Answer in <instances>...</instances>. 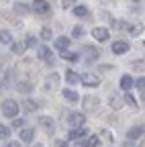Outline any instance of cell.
<instances>
[{
  "label": "cell",
  "instance_id": "cell-1",
  "mask_svg": "<svg viewBox=\"0 0 145 147\" xmlns=\"http://www.w3.org/2000/svg\"><path fill=\"white\" fill-rule=\"evenodd\" d=\"M2 115L8 117V119H14L16 115H19V104H16L14 100H4L2 102Z\"/></svg>",
  "mask_w": 145,
  "mask_h": 147
},
{
  "label": "cell",
  "instance_id": "cell-2",
  "mask_svg": "<svg viewBox=\"0 0 145 147\" xmlns=\"http://www.w3.org/2000/svg\"><path fill=\"white\" fill-rule=\"evenodd\" d=\"M84 121H86V117H84L82 113H69V115H67V125H69V129H80V127H84Z\"/></svg>",
  "mask_w": 145,
  "mask_h": 147
},
{
  "label": "cell",
  "instance_id": "cell-3",
  "mask_svg": "<svg viewBox=\"0 0 145 147\" xmlns=\"http://www.w3.org/2000/svg\"><path fill=\"white\" fill-rule=\"evenodd\" d=\"M86 137H88V129H86V127L69 129V133H67V139H69V141H80V139H86Z\"/></svg>",
  "mask_w": 145,
  "mask_h": 147
},
{
  "label": "cell",
  "instance_id": "cell-4",
  "mask_svg": "<svg viewBox=\"0 0 145 147\" xmlns=\"http://www.w3.org/2000/svg\"><path fill=\"white\" fill-rule=\"evenodd\" d=\"M92 37H94L96 41L104 43V41H108V37H111V31L104 29V27H94V29H92Z\"/></svg>",
  "mask_w": 145,
  "mask_h": 147
},
{
  "label": "cell",
  "instance_id": "cell-5",
  "mask_svg": "<svg viewBox=\"0 0 145 147\" xmlns=\"http://www.w3.org/2000/svg\"><path fill=\"white\" fill-rule=\"evenodd\" d=\"M82 84L88 86V88H96L100 84V78L96 76V74H84V76H82Z\"/></svg>",
  "mask_w": 145,
  "mask_h": 147
},
{
  "label": "cell",
  "instance_id": "cell-6",
  "mask_svg": "<svg viewBox=\"0 0 145 147\" xmlns=\"http://www.w3.org/2000/svg\"><path fill=\"white\" fill-rule=\"evenodd\" d=\"M84 108H86V113H96L98 110V98L96 96H86L84 98Z\"/></svg>",
  "mask_w": 145,
  "mask_h": 147
},
{
  "label": "cell",
  "instance_id": "cell-7",
  "mask_svg": "<svg viewBox=\"0 0 145 147\" xmlns=\"http://www.w3.org/2000/svg\"><path fill=\"white\" fill-rule=\"evenodd\" d=\"M33 12L47 14L49 12V2H47V0H35V2H33Z\"/></svg>",
  "mask_w": 145,
  "mask_h": 147
},
{
  "label": "cell",
  "instance_id": "cell-8",
  "mask_svg": "<svg viewBox=\"0 0 145 147\" xmlns=\"http://www.w3.org/2000/svg\"><path fill=\"white\" fill-rule=\"evenodd\" d=\"M37 53H39V59L41 61H45V63H53V53H51V49L49 47H39L37 49Z\"/></svg>",
  "mask_w": 145,
  "mask_h": 147
},
{
  "label": "cell",
  "instance_id": "cell-9",
  "mask_svg": "<svg viewBox=\"0 0 145 147\" xmlns=\"http://www.w3.org/2000/svg\"><path fill=\"white\" fill-rule=\"evenodd\" d=\"M143 131H145L143 127H131V129H129V133H127V139H129V141H141Z\"/></svg>",
  "mask_w": 145,
  "mask_h": 147
},
{
  "label": "cell",
  "instance_id": "cell-10",
  "mask_svg": "<svg viewBox=\"0 0 145 147\" xmlns=\"http://www.w3.org/2000/svg\"><path fill=\"white\" fill-rule=\"evenodd\" d=\"M39 125L45 129L47 133H53V131H55V125H53V119H51V117H39Z\"/></svg>",
  "mask_w": 145,
  "mask_h": 147
},
{
  "label": "cell",
  "instance_id": "cell-11",
  "mask_svg": "<svg viewBox=\"0 0 145 147\" xmlns=\"http://www.w3.org/2000/svg\"><path fill=\"white\" fill-rule=\"evenodd\" d=\"M57 84H59V76L55 71L51 74V76H47V80H45V90H53V88H57Z\"/></svg>",
  "mask_w": 145,
  "mask_h": 147
},
{
  "label": "cell",
  "instance_id": "cell-12",
  "mask_svg": "<svg viewBox=\"0 0 145 147\" xmlns=\"http://www.w3.org/2000/svg\"><path fill=\"white\" fill-rule=\"evenodd\" d=\"M113 51H115L117 55L127 53V51H129V43H127V41H115V43H113Z\"/></svg>",
  "mask_w": 145,
  "mask_h": 147
},
{
  "label": "cell",
  "instance_id": "cell-13",
  "mask_svg": "<svg viewBox=\"0 0 145 147\" xmlns=\"http://www.w3.org/2000/svg\"><path fill=\"white\" fill-rule=\"evenodd\" d=\"M69 37H57V39H55V47L59 49V51H65L67 47H69Z\"/></svg>",
  "mask_w": 145,
  "mask_h": 147
},
{
  "label": "cell",
  "instance_id": "cell-14",
  "mask_svg": "<svg viewBox=\"0 0 145 147\" xmlns=\"http://www.w3.org/2000/svg\"><path fill=\"white\" fill-rule=\"evenodd\" d=\"M133 86H135V80H133L131 76H123V78H121V88H123V90L129 92Z\"/></svg>",
  "mask_w": 145,
  "mask_h": 147
},
{
  "label": "cell",
  "instance_id": "cell-15",
  "mask_svg": "<svg viewBox=\"0 0 145 147\" xmlns=\"http://www.w3.org/2000/svg\"><path fill=\"white\" fill-rule=\"evenodd\" d=\"M33 137H35V131H33V129H23V131H21V141H23V143H31Z\"/></svg>",
  "mask_w": 145,
  "mask_h": 147
},
{
  "label": "cell",
  "instance_id": "cell-16",
  "mask_svg": "<svg viewBox=\"0 0 145 147\" xmlns=\"http://www.w3.org/2000/svg\"><path fill=\"white\" fill-rule=\"evenodd\" d=\"M65 82H67L69 86H74L76 82H82V78L78 76V74H76V71H71V69H69V71L65 74Z\"/></svg>",
  "mask_w": 145,
  "mask_h": 147
},
{
  "label": "cell",
  "instance_id": "cell-17",
  "mask_svg": "<svg viewBox=\"0 0 145 147\" xmlns=\"http://www.w3.org/2000/svg\"><path fill=\"white\" fill-rule=\"evenodd\" d=\"M84 53H88V61H96V59H98V55H100L94 47H90V45L84 47Z\"/></svg>",
  "mask_w": 145,
  "mask_h": 147
},
{
  "label": "cell",
  "instance_id": "cell-18",
  "mask_svg": "<svg viewBox=\"0 0 145 147\" xmlns=\"http://www.w3.org/2000/svg\"><path fill=\"white\" fill-rule=\"evenodd\" d=\"M63 98H65V100H69V102H76V100H78V94H76L74 90L65 88V90H63Z\"/></svg>",
  "mask_w": 145,
  "mask_h": 147
},
{
  "label": "cell",
  "instance_id": "cell-19",
  "mask_svg": "<svg viewBox=\"0 0 145 147\" xmlns=\"http://www.w3.org/2000/svg\"><path fill=\"white\" fill-rule=\"evenodd\" d=\"M29 10H33V8H29L25 2H16L14 4V12H19V14H27Z\"/></svg>",
  "mask_w": 145,
  "mask_h": 147
},
{
  "label": "cell",
  "instance_id": "cell-20",
  "mask_svg": "<svg viewBox=\"0 0 145 147\" xmlns=\"http://www.w3.org/2000/svg\"><path fill=\"white\" fill-rule=\"evenodd\" d=\"M0 41H2V45H10V43H12L10 31H4V29H2V33H0Z\"/></svg>",
  "mask_w": 145,
  "mask_h": 147
},
{
  "label": "cell",
  "instance_id": "cell-21",
  "mask_svg": "<svg viewBox=\"0 0 145 147\" xmlns=\"http://www.w3.org/2000/svg\"><path fill=\"white\" fill-rule=\"evenodd\" d=\"M108 102H111V108H115V110L123 106V98H119V96H115V94L108 98Z\"/></svg>",
  "mask_w": 145,
  "mask_h": 147
},
{
  "label": "cell",
  "instance_id": "cell-22",
  "mask_svg": "<svg viewBox=\"0 0 145 147\" xmlns=\"http://www.w3.org/2000/svg\"><path fill=\"white\" fill-rule=\"evenodd\" d=\"M129 33H131V35H135V37H137V35H141V33H143V25H141V23L129 25Z\"/></svg>",
  "mask_w": 145,
  "mask_h": 147
},
{
  "label": "cell",
  "instance_id": "cell-23",
  "mask_svg": "<svg viewBox=\"0 0 145 147\" xmlns=\"http://www.w3.org/2000/svg\"><path fill=\"white\" fill-rule=\"evenodd\" d=\"M61 57H63L65 61H78L80 55H78V53H69V51H61Z\"/></svg>",
  "mask_w": 145,
  "mask_h": 147
},
{
  "label": "cell",
  "instance_id": "cell-24",
  "mask_svg": "<svg viewBox=\"0 0 145 147\" xmlns=\"http://www.w3.org/2000/svg\"><path fill=\"white\" fill-rule=\"evenodd\" d=\"M25 49H27V43H14L12 45V53H16V55H23Z\"/></svg>",
  "mask_w": 145,
  "mask_h": 147
},
{
  "label": "cell",
  "instance_id": "cell-25",
  "mask_svg": "<svg viewBox=\"0 0 145 147\" xmlns=\"http://www.w3.org/2000/svg\"><path fill=\"white\" fill-rule=\"evenodd\" d=\"M16 90H19V92H25V94H29V92H31V84H29V82H19V84H16Z\"/></svg>",
  "mask_w": 145,
  "mask_h": 147
},
{
  "label": "cell",
  "instance_id": "cell-26",
  "mask_svg": "<svg viewBox=\"0 0 145 147\" xmlns=\"http://www.w3.org/2000/svg\"><path fill=\"white\" fill-rule=\"evenodd\" d=\"M82 35H84V27H82V25H76L74 31H71V37H74V39H80Z\"/></svg>",
  "mask_w": 145,
  "mask_h": 147
},
{
  "label": "cell",
  "instance_id": "cell-27",
  "mask_svg": "<svg viewBox=\"0 0 145 147\" xmlns=\"http://www.w3.org/2000/svg\"><path fill=\"white\" fill-rule=\"evenodd\" d=\"M23 108L27 110V113H33V110L37 108V102H33V100H25V102H23Z\"/></svg>",
  "mask_w": 145,
  "mask_h": 147
},
{
  "label": "cell",
  "instance_id": "cell-28",
  "mask_svg": "<svg viewBox=\"0 0 145 147\" xmlns=\"http://www.w3.org/2000/svg\"><path fill=\"white\" fill-rule=\"evenodd\" d=\"M51 37H53V33H51V29H47V27H43V29H41V39H43V41H49V39H51Z\"/></svg>",
  "mask_w": 145,
  "mask_h": 147
},
{
  "label": "cell",
  "instance_id": "cell-29",
  "mask_svg": "<svg viewBox=\"0 0 145 147\" xmlns=\"http://www.w3.org/2000/svg\"><path fill=\"white\" fill-rule=\"evenodd\" d=\"M25 43H27V47H33V49H35V47H37V37H35V35H29ZM37 49H39V47H37Z\"/></svg>",
  "mask_w": 145,
  "mask_h": 147
},
{
  "label": "cell",
  "instance_id": "cell-30",
  "mask_svg": "<svg viewBox=\"0 0 145 147\" xmlns=\"http://www.w3.org/2000/svg\"><path fill=\"white\" fill-rule=\"evenodd\" d=\"M74 14H76V16H86V14H88V8H86V6H76V8H74Z\"/></svg>",
  "mask_w": 145,
  "mask_h": 147
},
{
  "label": "cell",
  "instance_id": "cell-31",
  "mask_svg": "<svg viewBox=\"0 0 145 147\" xmlns=\"http://www.w3.org/2000/svg\"><path fill=\"white\" fill-rule=\"evenodd\" d=\"M88 145H90V147H98V145H100V139H98L96 135H90V137H88Z\"/></svg>",
  "mask_w": 145,
  "mask_h": 147
},
{
  "label": "cell",
  "instance_id": "cell-32",
  "mask_svg": "<svg viewBox=\"0 0 145 147\" xmlns=\"http://www.w3.org/2000/svg\"><path fill=\"white\" fill-rule=\"evenodd\" d=\"M12 127H14V129H21V131H23V127H25V119H14V121H12Z\"/></svg>",
  "mask_w": 145,
  "mask_h": 147
},
{
  "label": "cell",
  "instance_id": "cell-33",
  "mask_svg": "<svg viewBox=\"0 0 145 147\" xmlns=\"http://www.w3.org/2000/svg\"><path fill=\"white\" fill-rule=\"evenodd\" d=\"M0 137H2V139H6V137H10V129L8 127H0Z\"/></svg>",
  "mask_w": 145,
  "mask_h": 147
},
{
  "label": "cell",
  "instance_id": "cell-34",
  "mask_svg": "<svg viewBox=\"0 0 145 147\" xmlns=\"http://www.w3.org/2000/svg\"><path fill=\"white\" fill-rule=\"evenodd\" d=\"M76 2H78V0H61V6L63 8H69V6H74Z\"/></svg>",
  "mask_w": 145,
  "mask_h": 147
},
{
  "label": "cell",
  "instance_id": "cell-35",
  "mask_svg": "<svg viewBox=\"0 0 145 147\" xmlns=\"http://www.w3.org/2000/svg\"><path fill=\"white\" fill-rule=\"evenodd\" d=\"M131 67H133V69H143V67H145V63H143V61H133V63H131Z\"/></svg>",
  "mask_w": 145,
  "mask_h": 147
},
{
  "label": "cell",
  "instance_id": "cell-36",
  "mask_svg": "<svg viewBox=\"0 0 145 147\" xmlns=\"http://www.w3.org/2000/svg\"><path fill=\"white\" fill-rule=\"evenodd\" d=\"M135 86H137L139 90H145V78H139V80L135 82Z\"/></svg>",
  "mask_w": 145,
  "mask_h": 147
},
{
  "label": "cell",
  "instance_id": "cell-37",
  "mask_svg": "<svg viewBox=\"0 0 145 147\" xmlns=\"http://www.w3.org/2000/svg\"><path fill=\"white\" fill-rule=\"evenodd\" d=\"M125 100H127V102H129L131 106H135V104H137V100L133 98V94H127V96H125Z\"/></svg>",
  "mask_w": 145,
  "mask_h": 147
},
{
  "label": "cell",
  "instance_id": "cell-38",
  "mask_svg": "<svg viewBox=\"0 0 145 147\" xmlns=\"http://www.w3.org/2000/svg\"><path fill=\"white\" fill-rule=\"evenodd\" d=\"M113 27H115V29H125L127 25H125V21H115V23H113Z\"/></svg>",
  "mask_w": 145,
  "mask_h": 147
},
{
  "label": "cell",
  "instance_id": "cell-39",
  "mask_svg": "<svg viewBox=\"0 0 145 147\" xmlns=\"http://www.w3.org/2000/svg\"><path fill=\"white\" fill-rule=\"evenodd\" d=\"M123 147H141V145H139V143H135V141H127Z\"/></svg>",
  "mask_w": 145,
  "mask_h": 147
},
{
  "label": "cell",
  "instance_id": "cell-40",
  "mask_svg": "<svg viewBox=\"0 0 145 147\" xmlns=\"http://www.w3.org/2000/svg\"><path fill=\"white\" fill-rule=\"evenodd\" d=\"M74 147H90V145H88L86 141H76V143H74Z\"/></svg>",
  "mask_w": 145,
  "mask_h": 147
},
{
  "label": "cell",
  "instance_id": "cell-41",
  "mask_svg": "<svg viewBox=\"0 0 145 147\" xmlns=\"http://www.w3.org/2000/svg\"><path fill=\"white\" fill-rule=\"evenodd\" d=\"M6 147H21V143L19 141H10V143H6Z\"/></svg>",
  "mask_w": 145,
  "mask_h": 147
},
{
  "label": "cell",
  "instance_id": "cell-42",
  "mask_svg": "<svg viewBox=\"0 0 145 147\" xmlns=\"http://www.w3.org/2000/svg\"><path fill=\"white\" fill-rule=\"evenodd\" d=\"M55 145H57V147H67V145H65V141H59V139L55 141Z\"/></svg>",
  "mask_w": 145,
  "mask_h": 147
},
{
  "label": "cell",
  "instance_id": "cell-43",
  "mask_svg": "<svg viewBox=\"0 0 145 147\" xmlns=\"http://www.w3.org/2000/svg\"><path fill=\"white\" fill-rule=\"evenodd\" d=\"M37 147H43V145H37Z\"/></svg>",
  "mask_w": 145,
  "mask_h": 147
},
{
  "label": "cell",
  "instance_id": "cell-44",
  "mask_svg": "<svg viewBox=\"0 0 145 147\" xmlns=\"http://www.w3.org/2000/svg\"><path fill=\"white\" fill-rule=\"evenodd\" d=\"M135 2H137V0H135Z\"/></svg>",
  "mask_w": 145,
  "mask_h": 147
}]
</instances>
